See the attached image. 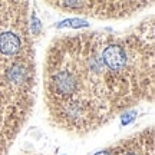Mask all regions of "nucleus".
<instances>
[{
  "label": "nucleus",
  "instance_id": "nucleus-4",
  "mask_svg": "<svg viewBox=\"0 0 155 155\" xmlns=\"http://www.w3.org/2000/svg\"><path fill=\"white\" fill-rule=\"evenodd\" d=\"M125 155H137V154H134V152H128V154H125Z\"/></svg>",
  "mask_w": 155,
  "mask_h": 155
},
{
  "label": "nucleus",
  "instance_id": "nucleus-1",
  "mask_svg": "<svg viewBox=\"0 0 155 155\" xmlns=\"http://www.w3.org/2000/svg\"><path fill=\"white\" fill-rule=\"evenodd\" d=\"M105 39L81 35L52 46L46 69L50 114L63 127L92 129L105 124L129 98L137 71L114 62ZM138 86V85H137Z\"/></svg>",
  "mask_w": 155,
  "mask_h": 155
},
{
  "label": "nucleus",
  "instance_id": "nucleus-2",
  "mask_svg": "<svg viewBox=\"0 0 155 155\" xmlns=\"http://www.w3.org/2000/svg\"><path fill=\"white\" fill-rule=\"evenodd\" d=\"M23 26L0 25V56H13L22 49Z\"/></svg>",
  "mask_w": 155,
  "mask_h": 155
},
{
  "label": "nucleus",
  "instance_id": "nucleus-3",
  "mask_svg": "<svg viewBox=\"0 0 155 155\" xmlns=\"http://www.w3.org/2000/svg\"><path fill=\"white\" fill-rule=\"evenodd\" d=\"M96 155H112L111 152H106V151H102V152H98Z\"/></svg>",
  "mask_w": 155,
  "mask_h": 155
}]
</instances>
